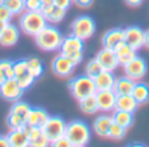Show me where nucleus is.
<instances>
[{
	"label": "nucleus",
	"mask_w": 149,
	"mask_h": 147,
	"mask_svg": "<svg viewBox=\"0 0 149 147\" xmlns=\"http://www.w3.org/2000/svg\"><path fill=\"white\" fill-rule=\"evenodd\" d=\"M63 39L64 37L59 29L51 25H46L36 36V44L43 51H56L60 50Z\"/></svg>",
	"instance_id": "1"
},
{
	"label": "nucleus",
	"mask_w": 149,
	"mask_h": 147,
	"mask_svg": "<svg viewBox=\"0 0 149 147\" xmlns=\"http://www.w3.org/2000/svg\"><path fill=\"white\" fill-rule=\"evenodd\" d=\"M46 25L47 20L41 11H26L20 17V29L28 36L36 37Z\"/></svg>",
	"instance_id": "2"
},
{
	"label": "nucleus",
	"mask_w": 149,
	"mask_h": 147,
	"mask_svg": "<svg viewBox=\"0 0 149 147\" xmlns=\"http://www.w3.org/2000/svg\"><path fill=\"white\" fill-rule=\"evenodd\" d=\"M65 135L71 141L72 147H84L90 141V127L81 120H73L67 124Z\"/></svg>",
	"instance_id": "3"
},
{
	"label": "nucleus",
	"mask_w": 149,
	"mask_h": 147,
	"mask_svg": "<svg viewBox=\"0 0 149 147\" xmlns=\"http://www.w3.org/2000/svg\"><path fill=\"white\" fill-rule=\"evenodd\" d=\"M68 85H70V91L72 96L79 101L90 95H95V92H97L94 79L88 76L86 74L72 77L68 83Z\"/></svg>",
	"instance_id": "4"
},
{
	"label": "nucleus",
	"mask_w": 149,
	"mask_h": 147,
	"mask_svg": "<svg viewBox=\"0 0 149 147\" xmlns=\"http://www.w3.org/2000/svg\"><path fill=\"white\" fill-rule=\"evenodd\" d=\"M60 53L71 58L77 66L79 63H81L82 58H84V39L79 38L73 34L64 37L62 46H60Z\"/></svg>",
	"instance_id": "5"
},
{
	"label": "nucleus",
	"mask_w": 149,
	"mask_h": 147,
	"mask_svg": "<svg viewBox=\"0 0 149 147\" xmlns=\"http://www.w3.org/2000/svg\"><path fill=\"white\" fill-rule=\"evenodd\" d=\"M71 30H72L71 34L84 39V41L89 39L95 33V21L90 16H79L73 20L72 25H71Z\"/></svg>",
	"instance_id": "6"
},
{
	"label": "nucleus",
	"mask_w": 149,
	"mask_h": 147,
	"mask_svg": "<svg viewBox=\"0 0 149 147\" xmlns=\"http://www.w3.org/2000/svg\"><path fill=\"white\" fill-rule=\"evenodd\" d=\"M65 129H67V124L62 117H49L47 121L43 124L42 130L45 132L46 137L50 139V142H54L59 137L65 134Z\"/></svg>",
	"instance_id": "7"
},
{
	"label": "nucleus",
	"mask_w": 149,
	"mask_h": 147,
	"mask_svg": "<svg viewBox=\"0 0 149 147\" xmlns=\"http://www.w3.org/2000/svg\"><path fill=\"white\" fill-rule=\"evenodd\" d=\"M123 67H124V72H126L127 76L134 79L135 82L143 79L148 72L147 60H145L144 58L139 57V55H136L134 59L130 60V62L127 63L126 66H123Z\"/></svg>",
	"instance_id": "8"
},
{
	"label": "nucleus",
	"mask_w": 149,
	"mask_h": 147,
	"mask_svg": "<svg viewBox=\"0 0 149 147\" xmlns=\"http://www.w3.org/2000/svg\"><path fill=\"white\" fill-rule=\"evenodd\" d=\"M74 67H76V63L71 58H68L67 55L62 54V53L59 55H56L51 63L52 72L62 77H67L70 75H72Z\"/></svg>",
	"instance_id": "9"
},
{
	"label": "nucleus",
	"mask_w": 149,
	"mask_h": 147,
	"mask_svg": "<svg viewBox=\"0 0 149 147\" xmlns=\"http://www.w3.org/2000/svg\"><path fill=\"white\" fill-rule=\"evenodd\" d=\"M13 66H15V79L17 80V83L24 91L28 89L30 85H33V83L36 82V77L29 72L26 59L16 60Z\"/></svg>",
	"instance_id": "10"
},
{
	"label": "nucleus",
	"mask_w": 149,
	"mask_h": 147,
	"mask_svg": "<svg viewBox=\"0 0 149 147\" xmlns=\"http://www.w3.org/2000/svg\"><path fill=\"white\" fill-rule=\"evenodd\" d=\"M24 93V89L20 87L17 80L15 77L7 79L1 85H0V96L7 101H18Z\"/></svg>",
	"instance_id": "11"
},
{
	"label": "nucleus",
	"mask_w": 149,
	"mask_h": 147,
	"mask_svg": "<svg viewBox=\"0 0 149 147\" xmlns=\"http://www.w3.org/2000/svg\"><path fill=\"white\" fill-rule=\"evenodd\" d=\"M95 97L98 101V108L103 113H109V112H114L116 108V95L114 89H105V91H97L95 92Z\"/></svg>",
	"instance_id": "12"
},
{
	"label": "nucleus",
	"mask_w": 149,
	"mask_h": 147,
	"mask_svg": "<svg viewBox=\"0 0 149 147\" xmlns=\"http://www.w3.org/2000/svg\"><path fill=\"white\" fill-rule=\"evenodd\" d=\"M24 129L28 134L29 146L30 147H46L51 145L50 139L46 137V134H45L41 126H30V125L26 124L24 126Z\"/></svg>",
	"instance_id": "13"
},
{
	"label": "nucleus",
	"mask_w": 149,
	"mask_h": 147,
	"mask_svg": "<svg viewBox=\"0 0 149 147\" xmlns=\"http://www.w3.org/2000/svg\"><path fill=\"white\" fill-rule=\"evenodd\" d=\"M97 60L100 62L102 70L106 71H115L119 66V60L118 57L115 54V50L114 49H107V47H103L100 53L97 54Z\"/></svg>",
	"instance_id": "14"
},
{
	"label": "nucleus",
	"mask_w": 149,
	"mask_h": 147,
	"mask_svg": "<svg viewBox=\"0 0 149 147\" xmlns=\"http://www.w3.org/2000/svg\"><path fill=\"white\" fill-rule=\"evenodd\" d=\"M144 34L145 32L140 26L132 25L124 29V42L131 47L139 50L144 46Z\"/></svg>",
	"instance_id": "15"
},
{
	"label": "nucleus",
	"mask_w": 149,
	"mask_h": 147,
	"mask_svg": "<svg viewBox=\"0 0 149 147\" xmlns=\"http://www.w3.org/2000/svg\"><path fill=\"white\" fill-rule=\"evenodd\" d=\"M18 38H20V29L13 24L8 23L0 33V45L5 47L15 46L18 42Z\"/></svg>",
	"instance_id": "16"
},
{
	"label": "nucleus",
	"mask_w": 149,
	"mask_h": 147,
	"mask_svg": "<svg viewBox=\"0 0 149 147\" xmlns=\"http://www.w3.org/2000/svg\"><path fill=\"white\" fill-rule=\"evenodd\" d=\"M41 12L43 13L47 23L58 24L65 17L67 11L63 9V8H59L58 5H55L54 3H52V4H49V5H42Z\"/></svg>",
	"instance_id": "17"
},
{
	"label": "nucleus",
	"mask_w": 149,
	"mask_h": 147,
	"mask_svg": "<svg viewBox=\"0 0 149 147\" xmlns=\"http://www.w3.org/2000/svg\"><path fill=\"white\" fill-rule=\"evenodd\" d=\"M124 41V29L115 28L106 32L102 37V45L107 49H115L120 42Z\"/></svg>",
	"instance_id": "18"
},
{
	"label": "nucleus",
	"mask_w": 149,
	"mask_h": 147,
	"mask_svg": "<svg viewBox=\"0 0 149 147\" xmlns=\"http://www.w3.org/2000/svg\"><path fill=\"white\" fill-rule=\"evenodd\" d=\"M113 116L109 114H101L93 122V130L98 137L109 138V132H110L111 124H113Z\"/></svg>",
	"instance_id": "19"
},
{
	"label": "nucleus",
	"mask_w": 149,
	"mask_h": 147,
	"mask_svg": "<svg viewBox=\"0 0 149 147\" xmlns=\"http://www.w3.org/2000/svg\"><path fill=\"white\" fill-rule=\"evenodd\" d=\"M114 50H115V54L118 57L119 65H122V66H126L130 60H132L137 55V50L131 47L130 45H127L124 41L120 42Z\"/></svg>",
	"instance_id": "20"
},
{
	"label": "nucleus",
	"mask_w": 149,
	"mask_h": 147,
	"mask_svg": "<svg viewBox=\"0 0 149 147\" xmlns=\"http://www.w3.org/2000/svg\"><path fill=\"white\" fill-rule=\"evenodd\" d=\"M115 76H114L113 71H106L102 70L97 76L94 77V83L97 91H105V89H113L114 84H115Z\"/></svg>",
	"instance_id": "21"
},
{
	"label": "nucleus",
	"mask_w": 149,
	"mask_h": 147,
	"mask_svg": "<svg viewBox=\"0 0 149 147\" xmlns=\"http://www.w3.org/2000/svg\"><path fill=\"white\" fill-rule=\"evenodd\" d=\"M7 138L9 141V146H12V147H28L29 146V138L24 127H21V129H10Z\"/></svg>",
	"instance_id": "22"
},
{
	"label": "nucleus",
	"mask_w": 149,
	"mask_h": 147,
	"mask_svg": "<svg viewBox=\"0 0 149 147\" xmlns=\"http://www.w3.org/2000/svg\"><path fill=\"white\" fill-rule=\"evenodd\" d=\"M135 84H136V82L126 75V76L118 77V79L115 80V84H114L113 89L118 96H120V95H132V91H134Z\"/></svg>",
	"instance_id": "23"
},
{
	"label": "nucleus",
	"mask_w": 149,
	"mask_h": 147,
	"mask_svg": "<svg viewBox=\"0 0 149 147\" xmlns=\"http://www.w3.org/2000/svg\"><path fill=\"white\" fill-rule=\"evenodd\" d=\"M140 104L136 101V98L132 95H120L116 97V108L119 110H126V112H131L135 113L137 110Z\"/></svg>",
	"instance_id": "24"
},
{
	"label": "nucleus",
	"mask_w": 149,
	"mask_h": 147,
	"mask_svg": "<svg viewBox=\"0 0 149 147\" xmlns=\"http://www.w3.org/2000/svg\"><path fill=\"white\" fill-rule=\"evenodd\" d=\"M49 113L42 108H31L28 117V125L30 126H43V124L49 118Z\"/></svg>",
	"instance_id": "25"
},
{
	"label": "nucleus",
	"mask_w": 149,
	"mask_h": 147,
	"mask_svg": "<svg viewBox=\"0 0 149 147\" xmlns=\"http://www.w3.org/2000/svg\"><path fill=\"white\" fill-rule=\"evenodd\" d=\"M134 120H135L134 113H131V112L115 109V110H114V113H113V121L116 122V124H119L120 126L126 127V129H128V127L132 126Z\"/></svg>",
	"instance_id": "26"
},
{
	"label": "nucleus",
	"mask_w": 149,
	"mask_h": 147,
	"mask_svg": "<svg viewBox=\"0 0 149 147\" xmlns=\"http://www.w3.org/2000/svg\"><path fill=\"white\" fill-rule=\"evenodd\" d=\"M80 109L85 114H95L100 108H98V101L95 95H90L88 97L80 100Z\"/></svg>",
	"instance_id": "27"
},
{
	"label": "nucleus",
	"mask_w": 149,
	"mask_h": 147,
	"mask_svg": "<svg viewBox=\"0 0 149 147\" xmlns=\"http://www.w3.org/2000/svg\"><path fill=\"white\" fill-rule=\"evenodd\" d=\"M132 96L136 98V101L141 104H147L149 101V85L145 83H136L132 91Z\"/></svg>",
	"instance_id": "28"
},
{
	"label": "nucleus",
	"mask_w": 149,
	"mask_h": 147,
	"mask_svg": "<svg viewBox=\"0 0 149 147\" xmlns=\"http://www.w3.org/2000/svg\"><path fill=\"white\" fill-rule=\"evenodd\" d=\"M26 65H28V70L29 72L33 75L36 79H38L45 71V67H43V63H42L41 59L36 57H31V58H28L26 59Z\"/></svg>",
	"instance_id": "29"
},
{
	"label": "nucleus",
	"mask_w": 149,
	"mask_h": 147,
	"mask_svg": "<svg viewBox=\"0 0 149 147\" xmlns=\"http://www.w3.org/2000/svg\"><path fill=\"white\" fill-rule=\"evenodd\" d=\"M31 110V106L29 105L28 103H25V101H15L12 105V108H10V113H15L17 114V116L22 117V118H25L26 121H28V117H29V113H30Z\"/></svg>",
	"instance_id": "30"
},
{
	"label": "nucleus",
	"mask_w": 149,
	"mask_h": 147,
	"mask_svg": "<svg viewBox=\"0 0 149 147\" xmlns=\"http://www.w3.org/2000/svg\"><path fill=\"white\" fill-rule=\"evenodd\" d=\"M12 15H20L25 9V0H3Z\"/></svg>",
	"instance_id": "31"
},
{
	"label": "nucleus",
	"mask_w": 149,
	"mask_h": 147,
	"mask_svg": "<svg viewBox=\"0 0 149 147\" xmlns=\"http://www.w3.org/2000/svg\"><path fill=\"white\" fill-rule=\"evenodd\" d=\"M126 133H127L126 127L120 126L116 122H113L110 127V132H109V138H111V139H123L126 137Z\"/></svg>",
	"instance_id": "32"
},
{
	"label": "nucleus",
	"mask_w": 149,
	"mask_h": 147,
	"mask_svg": "<svg viewBox=\"0 0 149 147\" xmlns=\"http://www.w3.org/2000/svg\"><path fill=\"white\" fill-rule=\"evenodd\" d=\"M102 71V67H101L100 62L97 60V58H94V59H90L89 62H88L86 67H85V74L88 75V76L93 77L94 79L95 76H97L98 74Z\"/></svg>",
	"instance_id": "33"
},
{
	"label": "nucleus",
	"mask_w": 149,
	"mask_h": 147,
	"mask_svg": "<svg viewBox=\"0 0 149 147\" xmlns=\"http://www.w3.org/2000/svg\"><path fill=\"white\" fill-rule=\"evenodd\" d=\"M12 60H8V59H3L0 60V68H1L3 71L5 72L8 79H10V77H15V66H13Z\"/></svg>",
	"instance_id": "34"
},
{
	"label": "nucleus",
	"mask_w": 149,
	"mask_h": 147,
	"mask_svg": "<svg viewBox=\"0 0 149 147\" xmlns=\"http://www.w3.org/2000/svg\"><path fill=\"white\" fill-rule=\"evenodd\" d=\"M12 12L9 11V8L4 4L3 0H0V20L4 21V23H9L10 18H12Z\"/></svg>",
	"instance_id": "35"
},
{
	"label": "nucleus",
	"mask_w": 149,
	"mask_h": 147,
	"mask_svg": "<svg viewBox=\"0 0 149 147\" xmlns=\"http://www.w3.org/2000/svg\"><path fill=\"white\" fill-rule=\"evenodd\" d=\"M51 146H55V147H72V143L71 141L67 138V135H62L59 137L58 139H55L54 142H51Z\"/></svg>",
	"instance_id": "36"
},
{
	"label": "nucleus",
	"mask_w": 149,
	"mask_h": 147,
	"mask_svg": "<svg viewBox=\"0 0 149 147\" xmlns=\"http://www.w3.org/2000/svg\"><path fill=\"white\" fill-rule=\"evenodd\" d=\"M41 0H25V9L26 11H41L42 8Z\"/></svg>",
	"instance_id": "37"
},
{
	"label": "nucleus",
	"mask_w": 149,
	"mask_h": 147,
	"mask_svg": "<svg viewBox=\"0 0 149 147\" xmlns=\"http://www.w3.org/2000/svg\"><path fill=\"white\" fill-rule=\"evenodd\" d=\"M72 1H73V0H54V4L58 5L59 8H63V9L67 11L68 8L71 7Z\"/></svg>",
	"instance_id": "38"
},
{
	"label": "nucleus",
	"mask_w": 149,
	"mask_h": 147,
	"mask_svg": "<svg viewBox=\"0 0 149 147\" xmlns=\"http://www.w3.org/2000/svg\"><path fill=\"white\" fill-rule=\"evenodd\" d=\"M73 3L80 8H89L93 4V0H73Z\"/></svg>",
	"instance_id": "39"
},
{
	"label": "nucleus",
	"mask_w": 149,
	"mask_h": 147,
	"mask_svg": "<svg viewBox=\"0 0 149 147\" xmlns=\"http://www.w3.org/2000/svg\"><path fill=\"white\" fill-rule=\"evenodd\" d=\"M0 147H9V141L7 135H0Z\"/></svg>",
	"instance_id": "40"
},
{
	"label": "nucleus",
	"mask_w": 149,
	"mask_h": 147,
	"mask_svg": "<svg viewBox=\"0 0 149 147\" xmlns=\"http://www.w3.org/2000/svg\"><path fill=\"white\" fill-rule=\"evenodd\" d=\"M124 1H126L130 7H139V5H141L143 0H124Z\"/></svg>",
	"instance_id": "41"
},
{
	"label": "nucleus",
	"mask_w": 149,
	"mask_h": 147,
	"mask_svg": "<svg viewBox=\"0 0 149 147\" xmlns=\"http://www.w3.org/2000/svg\"><path fill=\"white\" fill-rule=\"evenodd\" d=\"M144 46H147L149 49V29L145 30V34H144Z\"/></svg>",
	"instance_id": "42"
},
{
	"label": "nucleus",
	"mask_w": 149,
	"mask_h": 147,
	"mask_svg": "<svg viewBox=\"0 0 149 147\" xmlns=\"http://www.w3.org/2000/svg\"><path fill=\"white\" fill-rule=\"evenodd\" d=\"M7 79H8V77H7V75H5V72L1 70V68H0V85H1Z\"/></svg>",
	"instance_id": "43"
},
{
	"label": "nucleus",
	"mask_w": 149,
	"mask_h": 147,
	"mask_svg": "<svg viewBox=\"0 0 149 147\" xmlns=\"http://www.w3.org/2000/svg\"><path fill=\"white\" fill-rule=\"evenodd\" d=\"M41 1H42V4L43 5H49V4H52L54 0H41Z\"/></svg>",
	"instance_id": "44"
},
{
	"label": "nucleus",
	"mask_w": 149,
	"mask_h": 147,
	"mask_svg": "<svg viewBox=\"0 0 149 147\" xmlns=\"http://www.w3.org/2000/svg\"><path fill=\"white\" fill-rule=\"evenodd\" d=\"M7 24H8V23H4V21H1V20H0V33H1V32H3V29L5 28V25H7Z\"/></svg>",
	"instance_id": "45"
}]
</instances>
